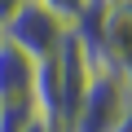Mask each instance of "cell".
Listing matches in <instances>:
<instances>
[{
  "label": "cell",
  "mask_w": 132,
  "mask_h": 132,
  "mask_svg": "<svg viewBox=\"0 0 132 132\" xmlns=\"http://www.w3.org/2000/svg\"><path fill=\"white\" fill-rule=\"evenodd\" d=\"M0 44H5V31H0Z\"/></svg>",
  "instance_id": "cell-10"
},
{
  "label": "cell",
  "mask_w": 132,
  "mask_h": 132,
  "mask_svg": "<svg viewBox=\"0 0 132 132\" xmlns=\"http://www.w3.org/2000/svg\"><path fill=\"white\" fill-rule=\"evenodd\" d=\"M27 132H48V128H40V123H31V128H27Z\"/></svg>",
  "instance_id": "cell-9"
},
{
  "label": "cell",
  "mask_w": 132,
  "mask_h": 132,
  "mask_svg": "<svg viewBox=\"0 0 132 132\" xmlns=\"http://www.w3.org/2000/svg\"><path fill=\"white\" fill-rule=\"evenodd\" d=\"M110 132H132V101H128V110H123V114H119V123H114V128H110Z\"/></svg>",
  "instance_id": "cell-7"
},
{
  "label": "cell",
  "mask_w": 132,
  "mask_h": 132,
  "mask_svg": "<svg viewBox=\"0 0 132 132\" xmlns=\"http://www.w3.org/2000/svg\"><path fill=\"white\" fill-rule=\"evenodd\" d=\"M31 79H35V62L13 44H0V106L31 101Z\"/></svg>",
  "instance_id": "cell-4"
},
{
  "label": "cell",
  "mask_w": 132,
  "mask_h": 132,
  "mask_svg": "<svg viewBox=\"0 0 132 132\" xmlns=\"http://www.w3.org/2000/svg\"><path fill=\"white\" fill-rule=\"evenodd\" d=\"M35 123L31 101H13V106H0V132H27Z\"/></svg>",
  "instance_id": "cell-5"
},
{
  "label": "cell",
  "mask_w": 132,
  "mask_h": 132,
  "mask_svg": "<svg viewBox=\"0 0 132 132\" xmlns=\"http://www.w3.org/2000/svg\"><path fill=\"white\" fill-rule=\"evenodd\" d=\"M128 88L119 84V75H101L84 88L75 114L66 119V132H110L119 123V114L128 110Z\"/></svg>",
  "instance_id": "cell-2"
},
{
  "label": "cell",
  "mask_w": 132,
  "mask_h": 132,
  "mask_svg": "<svg viewBox=\"0 0 132 132\" xmlns=\"http://www.w3.org/2000/svg\"><path fill=\"white\" fill-rule=\"evenodd\" d=\"M114 75H119V84H123V88H128V97H132V53L114 66Z\"/></svg>",
  "instance_id": "cell-6"
},
{
  "label": "cell",
  "mask_w": 132,
  "mask_h": 132,
  "mask_svg": "<svg viewBox=\"0 0 132 132\" xmlns=\"http://www.w3.org/2000/svg\"><path fill=\"white\" fill-rule=\"evenodd\" d=\"M88 22H93V31H97V40H101V48L114 57V66L132 53V0H106V5H97L93 13H88Z\"/></svg>",
  "instance_id": "cell-3"
},
{
  "label": "cell",
  "mask_w": 132,
  "mask_h": 132,
  "mask_svg": "<svg viewBox=\"0 0 132 132\" xmlns=\"http://www.w3.org/2000/svg\"><path fill=\"white\" fill-rule=\"evenodd\" d=\"M0 31H5V44H13L18 53H27L35 66L40 62H53L62 53L66 35H71V27H66L57 13H48L44 5H35V0H22V5L13 9V18Z\"/></svg>",
  "instance_id": "cell-1"
},
{
  "label": "cell",
  "mask_w": 132,
  "mask_h": 132,
  "mask_svg": "<svg viewBox=\"0 0 132 132\" xmlns=\"http://www.w3.org/2000/svg\"><path fill=\"white\" fill-rule=\"evenodd\" d=\"M18 5H22V0H0V27L13 18V9H18Z\"/></svg>",
  "instance_id": "cell-8"
}]
</instances>
